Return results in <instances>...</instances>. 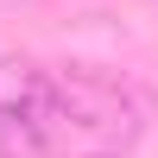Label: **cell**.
<instances>
[{
    "label": "cell",
    "instance_id": "obj_1",
    "mask_svg": "<svg viewBox=\"0 0 158 158\" xmlns=\"http://www.w3.org/2000/svg\"><path fill=\"white\" fill-rule=\"evenodd\" d=\"M0 127H44V133H57L63 127L57 76H44L25 57H0Z\"/></svg>",
    "mask_w": 158,
    "mask_h": 158
},
{
    "label": "cell",
    "instance_id": "obj_2",
    "mask_svg": "<svg viewBox=\"0 0 158 158\" xmlns=\"http://www.w3.org/2000/svg\"><path fill=\"white\" fill-rule=\"evenodd\" d=\"M57 108L70 127H89V133H108V139H133V101L120 95L114 82L101 76H63L57 82Z\"/></svg>",
    "mask_w": 158,
    "mask_h": 158
}]
</instances>
